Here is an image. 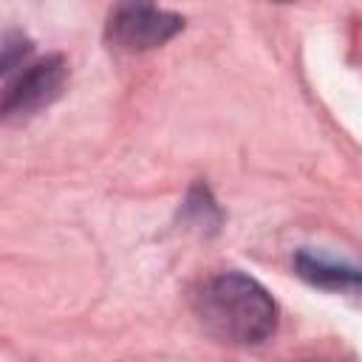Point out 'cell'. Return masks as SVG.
<instances>
[{"mask_svg": "<svg viewBox=\"0 0 362 362\" xmlns=\"http://www.w3.org/2000/svg\"><path fill=\"white\" fill-rule=\"evenodd\" d=\"M28 57H31V42L20 34H6V40H3V79L17 74L23 65H28Z\"/></svg>", "mask_w": 362, "mask_h": 362, "instance_id": "5b68a950", "label": "cell"}, {"mask_svg": "<svg viewBox=\"0 0 362 362\" xmlns=\"http://www.w3.org/2000/svg\"><path fill=\"white\" fill-rule=\"evenodd\" d=\"M294 269H297V274L305 283H311L317 288H325V291H356V294H362V269L359 266L339 263V260L322 257L317 252L300 249L294 255Z\"/></svg>", "mask_w": 362, "mask_h": 362, "instance_id": "277c9868", "label": "cell"}, {"mask_svg": "<svg viewBox=\"0 0 362 362\" xmlns=\"http://www.w3.org/2000/svg\"><path fill=\"white\" fill-rule=\"evenodd\" d=\"M184 28V17L153 3H122L107 14L105 40L124 54H141L164 45Z\"/></svg>", "mask_w": 362, "mask_h": 362, "instance_id": "7a4b0ae2", "label": "cell"}, {"mask_svg": "<svg viewBox=\"0 0 362 362\" xmlns=\"http://www.w3.org/2000/svg\"><path fill=\"white\" fill-rule=\"evenodd\" d=\"M65 82H68V62L59 54L23 65L3 85V102H0L3 119L11 122L40 113L42 107H48L62 96Z\"/></svg>", "mask_w": 362, "mask_h": 362, "instance_id": "3957f363", "label": "cell"}, {"mask_svg": "<svg viewBox=\"0 0 362 362\" xmlns=\"http://www.w3.org/2000/svg\"><path fill=\"white\" fill-rule=\"evenodd\" d=\"M198 322L232 345H260L277 331L274 297L243 272H221L209 277L195 294Z\"/></svg>", "mask_w": 362, "mask_h": 362, "instance_id": "6da1fadb", "label": "cell"}]
</instances>
